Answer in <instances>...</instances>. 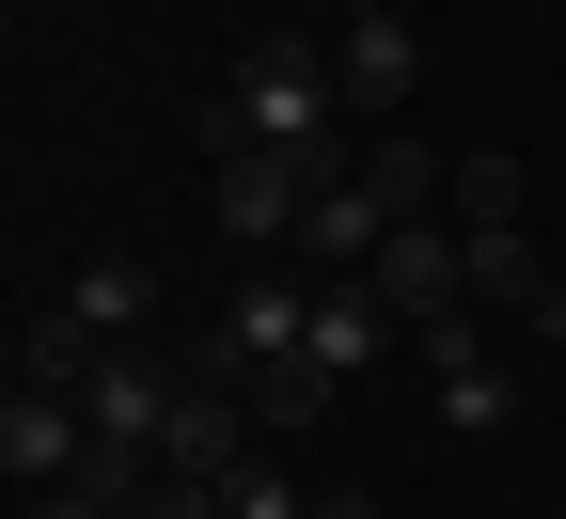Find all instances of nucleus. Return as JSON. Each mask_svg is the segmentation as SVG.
I'll return each mask as SVG.
<instances>
[{
  "label": "nucleus",
  "mask_w": 566,
  "mask_h": 519,
  "mask_svg": "<svg viewBox=\"0 0 566 519\" xmlns=\"http://www.w3.org/2000/svg\"><path fill=\"white\" fill-rule=\"evenodd\" d=\"M221 95H237V126H252V142H283V158H315V174H363V111H346L331 32H252Z\"/></svg>",
  "instance_id": "f257e3e1"
},
{
  "label": "nucleus",
  "mask_w": 566,
  "mask_h": 519,
  "mask_svg": "<svg viewBox=\"0 0 566 519\" xmlns=\"http://www.w3.org/2000/svg\"><path fill=\"white\" fill-rule=\"evenodd\" d=\"M331 63H346V111L394 126L409 80H424V17H409V0H331Z\"/></svg>",
  "instance_id": "f03ea898"
},
{
  "label": "nucleus",
  "mask_w": 566,
  "mask_h": 519,
  "mask_svg": "<svg viewBox=\"0 0 566 519\" xmlns=\"http://www.w3.org/2000/svg\"><path fill=\"white\" fill-rule=\"evenodd\" d=\"M409 346H424V378H441L424 409H441L457 440H488V425H520V362L488 346V315H441V331H409Z\"/></svg>",
  "instance_id": "7ed1b4c3"
},
{
  "label": "nucleus",
  "mask_w": 566,
  "mask_h": 519,
  "mask_svg": "<svg viewBox=\"0 0 566 519\" xmlns=\"http://www.w3.org/2000/svg\"><path fill=\"white\" fill-rule=\"evenodd\" d=\"M378 300L409 315V331H441V315H472V252H457V220H394V252L363 268Z\"/></svg>",
  "instance_id": "20e7f679"
},
{
  "label": "nucleus",
  "mask_w": 566,
  "mask_h": 519,
  "mask_svg": "<svg viewBox=\"0 0 566 519\" xmlns=\"http://www.w3.org/2000/svg\"><path fill=\"white\" fill-rule=\"evenodd\" d=\"M174 394H189L174 362H142V346H111L95 378H80V425L111 440V457H158V440H174Z\"/></svg>",
  "instance_id": "39448f33"
},
{
  "label": "nucleus",
  "mask_w": 566,
  "mask_h": 519,
  "mask_svg": "<svg viewBox=\"0 0 566 519\" xmlns=\"http://www.w3.org/2000/svg\"><path fill=\"white\" fill-rule=\"evenodd\" d=\"M0 473H17V504H32V488H63V473H95L80 394H0Z\"/></svg>",
  "instance_id": "423d86ee"
},
{
  "label": "nucleus",
  "mask_w": 566,
  "mask_h": 519,
  "mask_svg": "<svg viewBox=\"0 0 566 519\" xmlns=\"http://www.w3.org/2000/svg\"><path fill=\"white\" fill-rule=\"evenodd\" d=\"M174 378H189V362H174ZM252 425H268L252 394H205V378H189V394H174V440H158V473H205V488H237V473H252Z\"/></svg>",
  "instance_id": "0eeeda50"
},
{
  "label": "nucleus",
  "mask_w": 566,
  "mask_h": 519,
  "mask_svg": "<svg viewBox=\"0 0 566 519\" xmlns=\"http://www.w3.org/2000/svg\"><path fill=\"white\" fill-rule=\"evenodd\" d=\"M378 252H394V205H378L363 174H346V189H315V220H300V268H315V283H363Z\"/></svg>",
  "instance_id": "6e6552de"
},
{
  "label": "nucleus",
  "mask_w": 566,
  "mask_h": 519,
  "mask_svg": "<svg viewBox=\"0 0 566 519\" xmlns=\"http://www.w3.org/2000/svg\"><path fill=\"white\" fill-rule=\"evenodd\" d=\"M457 252H472V315H504V331H520L551 283H566V268H535V220H472Z\"/></svg>",
  "instance_id": "1a4fd4ad"
},
{
  "label": "nucleus",
  "mask_w": 566,
  "mask_h": 519,
  "mask_svg": "<svg viewBox=\"0 0 566 519\" xmlns=\"http://www.w3.org/2000/svg\"><path fill=\"white\" fill-rule=\"evenodd\" d=\"M142 300H158V268H142V252H80V268H63V315L111 331V346H142Z\"/></svg>",
  "instance_id": "9d476101"
},
{
  "label": "nucleus",
  "mask_w": 566,
  "mask_h": 519,
  "mask_svg": "<svg viewBox=\"0 0 566 519\" xmlns=\"http://www.w3.org/2000/svg\"><path fill=\"white\" fill-rule=\"evenodd\" d=\"M95 362H111V331H80L63 300H48V315H17V394H80Z\"/></svg>",
  "instance_id": "9b49d317"
},
{
  "label": "nucleus",
  "mask_w": 566,
  "mask_h": 519,
  "mask_svg": "<svg viewBox=\"0 0 566 519\" xmlns=\"http://www.w3.org/2000/svg\"><path fill=\"white\" fill-rule=\"evenodd\" d=\"M378 331H394V300H378V283H315V346H300V362L363 378V362H378Z\"/></svg>",
  "instance_id": "f8f14e48"
},
{
  "label": "nucleus",
  "mask_w": 566,
  "mask_h": 519,
  "mask_svg": "<svg viewBox=\"0 0 566 519\" xmlns=\"http://www.w3.org/2000/svg\"><path fill=\"white\" fill-rule=\"evenodd\" d=\"M472 220H535V174L504 158V142H457V237Z\"/></svg>",
  "instance_id": "ddd939ff"
},
{
  "label": "nucleus",
  "mask_w": 566,
  "mask_h": 519,
  "mask_svg": "<svg viewBox=\"0 0 566 519\" xmlns=\"http://www.w3.org/2000/svg\"><path fill=\"white\" fill-rule=\"evenodd\" d=\"M237 519H315V488L283 473V457H252V473H237Z\"/></svg>",
  "instance_id": "4468645a"
},
{
  "label": "nucleus",
  "mask_w": 566,
  "mask_h": 519,
  "mask_svg": "<svg viewBox=\"0 0 566 519\" xmlns=\"http://www.w3.org/2000/svg\"><path fill=\"white\" fill-rule=\"evenodd\" d=\"M142 519H237V488H205V473H158V488H142Z\"/></svg>",
  "instance_id": "2eb2a0df"
},
{
  "label": "nucleus",
  "mask_w": 566,
  "mask_h": 519,
  "mask_svg": "<svg viewBox=\"0 0 566 519\" xmlns=\"http://www.w3.org/2000/svg\"><path fill=\"white\" fill-rule=\"evenodd\" d=\"M315 519H378V488H315Z\"/></svg>",
  "instance_id": "dca6fc26"
}]
</instances>
